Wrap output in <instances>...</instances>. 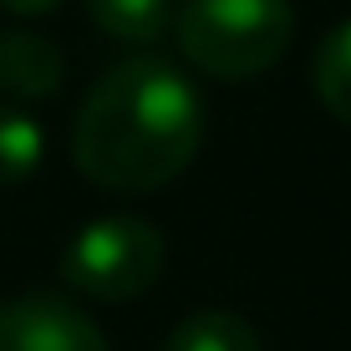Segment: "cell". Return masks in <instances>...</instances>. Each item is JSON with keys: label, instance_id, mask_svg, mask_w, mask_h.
<instances>
[{"label": "cell", "instance_id": "cell-2", "mask_svg": "<svg viewBox=\"0 0 351 351\" xmlns=\"http://www.w3.org/2000/svg\"><path fill=\"white\" fill-rule=\"evenodd\" d=\"M173 36L204 77L245 82L270 71L290 51V0H184L173 5Z\"/></svg>", "mask_w": 351, "mask_h": 351}, {"label": "cell", "instance_id": "cell-7", "mask_svg": "<svg viewBox=\"0 0 351 351\" xmlns=\"http://www.w3.org/2000/svg\"><path fill=\"white\" fill-rule=\"evenodd\" d=\"M87 16L97 21V31L112 41H158L173 26V0H82Z\"/></svg>", "mask_w": 351, "mask_h": 351}, {"label": "cell", "instance_id": "cell-5", "mask_svg": "<svg viewBox=\"0 0 351 351\" xmlns=\"http://www.w3.org/2000/svg\"><path fill=\"white\" fill-rule=\"evenodd\" d=\"M66 77V56L56 41L36 31H5L0 36V87L10 97H51Z\"/></svg>", "mask_w": 351, "mask_h": 351}, {"label": "cell", "instance_id": "cell-10", "mask_svg": "<svg viewBox=\"0 0 351 351\" xmlns=\"http://www.w3.org/2000/svg\"><path fill=\"white\" fill-rule=\"evenodd\" d=\"M0 5H5L10 16H46V10H56L62 0H0Z\"/></svg>", "mask_w": 351, "mask_h": 351}, {"label": "cell", "instance_id": "cell-1", "mask_svg": "<svg viewBox=\"0 0 351 351\" xmlns=\"http://www.w3.org/2000/svg\"><path fill=\"white\" fill-rule=\"evenodd\" d=\"M204 143L199 87L163 56L107 66L71 123V163L107 193H148L173 184Z\"/></svg>", "mask_w": 351, "mask_h": 351}, {"label": "cell", "instance_id": "cell-6", "mask_svg": "<svg viewBox=\"0 0 351 351\" xmlns=\"http://www.w3.org/2000/svg\"><path fill=\"white\" fill-rule=\"evenodd\" d=\"M163 351H265L260 346V331L250 326L239 311H193V316H184L168 331Z\"/></svg>", "mask_w": 351, "mask_h": 351}, {"label": "cell", "instance_id": "cell-3", "mask_svg": "<svg viewBox=\"0 0 351 351\" xmlns=\"http://www.w3.org/2000/svg\"><path fill=\"white\" fill-rule=\"evenodd\" d=\"M168 265L163 229L143 214H102L62 250V280L92 300H132L158 285Z\"/></svg>", "mask_w": 351, "mask_h": 351}, {"label": "cell", "instance_id": "cell-4", "mask_svg": "<svg viewBox=\"0 0 351 351\" xmlns=\"http://www.w3.org/2000/svg\"><path fill=\"white\" fill-rule=\"evenodd\" d=\"M0 351H112L92 316L62 295H16L0 306Z\"/></svg>", "mask_w": 351, "mask_h": 351}, {"label": "cell", "instance_id": "cell-8", "mask_svg": "<svg viewBox=\"0 0 351 351\" xmlns=\"http://www.w3.org/2000/svg\"><path fill=\"white\" fill-rule=\"evenodd\" d=\"M311 82H316V97L326 112L351 128V16L321 36L316 62H311Z\"/></svg>", "mask_w": 351, "mask_h": 351}, {"label": "cell", "instance_id": "cell-9", "mask_svg": "<svg viewBox=\"0 0 351 351\" xmlns=\"http://www.w3.org/2000/svg\"><path fill=\"white\" fill-rule=\"evenodd\" d=\"M46 153V132L26 107H0V189L26 184L41 168Z\"/></svg>", "mask_w": 351, "mask_h": 351}]
</instances>
